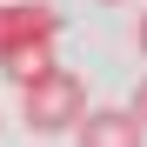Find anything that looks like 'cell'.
<instances>
[{
    "instance_id": "obj_1",
    "label": "cell",
    "mask_w": 147,
    "mask_h": 147,
    "mask_svg": "<svg viewBox=\"0 0 147 147\" xmlns=\"http://www.w3.org/2000/svg\"><path fill=\"white\" fill-rule=\"evenodd\" d=\"M80 114H87V87H80V74H67V67H54L40 87L20 94V120H27L34 134H67V127H80Z\"/></svg>"
},
{
    "instance_id": "obj_2",
    "label": "cell",
    "mask_w": 147,
    "mask_h": 147,
    "mask_svg": "<svg viewBox=\"0 0 147 147\" xmlns=\"http://www.w3.org/2000/svg\"><path fill=\"white\" fill-rule=\"evenodd\" d=\"M54 34H60V13L47 0H7L0 7V54L7 47H54Z\"/></svg>"
},
{
    "instance_id": "obj_3",
    "label": "cell",
    "mask_w": 147,
    "mask_h": 147,
    "mask_svg": "<svg viewBox=\"0 0 147 147\" xmlns=\"http://www.w3.org/2000/svg\"><path fill=\"white\" fill-rule=\"evenodd\" d=\"M80 147H147V134L127 120V107H87L80 127H74Z\"/></svg>"
},
{
    "instance_id": "obj_4",
    "label": "cell",
    "mask_w": 147,
    "mask_h": 147,
    "mask_svg": "<svg viewBox=\"0 0 147 147\" xmlns=\"http://www.w3.org/2000/svg\"><path fill=\"white\" fill-rule=\"evenodd\" d=\"M54 67H60V60H54V47H7V54H0V74H7L20 94H27V87H40Z\"/></svg>"
},
{
    "instance_id": "obj_5",
    "label": "cell",
    "mask_w": 147,
    "mask_h": 147,
    "mask_svg": "<svg viewBox=\"0 0 147 147\" xmlns=\"http://www.w3.org/2000/svg\"><path fill=\"white\" fill-rule=\"evenodd\" d=\"M127 120H134V127H140V134H147V80H140V87H134V107H127Z\"/></svg>"
},
{
    "instance_id": "obj_6",
    "label": "cell",
    "mask_w": 147,
    "mask_h": 147,
    "mask_svg": "<svg viewBox=\"0 0 147 147\" xmlns=\"http://www.w3.org/2000/svg\"><path fill=\"white\" fill-rule=\"evenodd\" d=\"M134 40H140V54H147V13H140V27H134Z\"/></svg>"
},
{
    "instance_id": "obj_7",
    "label": "cell",
    "mask_w": 147,
    "mask_h": 147,
    "mask_svg": "<svg viewBox=\"0 0 147 147\" xmlns=\"http://www.w3.org/2000/svg\"><path fill=\"white\" fill-rule=\"evenodd\" d=\"M100 7H114V0H100Z\"/></svg>"
}]
</instances>
